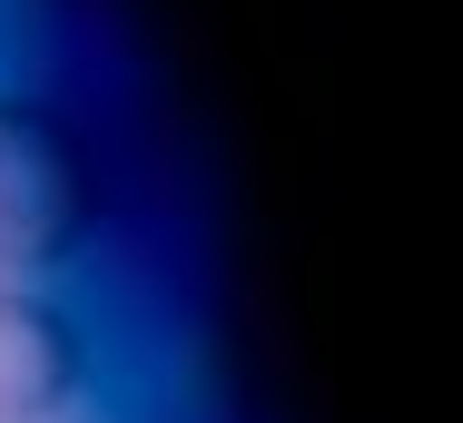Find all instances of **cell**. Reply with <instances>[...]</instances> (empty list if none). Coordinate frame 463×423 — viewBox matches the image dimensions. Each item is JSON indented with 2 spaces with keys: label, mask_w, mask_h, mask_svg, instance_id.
<instances>
[{
  "label": "cell",
  "mask_w": 463,
  "mask_h": 423,
  "mask_svg": "<svg viewBox=\"0 0 463 423\" xmlns=\"http://www.w3.org/2000/svg\"><path fill=\"white\" fill-rule=\"evenodd\" d=\"M10 158L20 168H0V266H60V256H80L99 187H90V158H80V138H70V118L50 99H20Z\"/></svg>",
  "instance_id": "obj_1"
},
{
  "label": "cell",
  "mask_w": 463,
  "mask_h": 423,
  "mask_svg": "<svg viewBox=\"0 0 463 423\" xmlns=\"http://www.w3.org/2000/svg\"><path fill=\"white\" fill-rule=\"evenodd\" d=\"M80 384V335L40 296H0V423H40Z\"/></svg>",
  "instance_id": "obj_2"
}]
</instances>
